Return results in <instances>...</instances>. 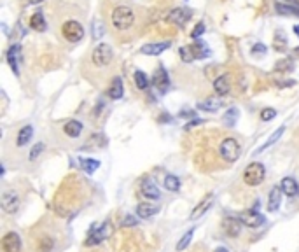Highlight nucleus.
Masks as SVG:
<instances>
[{
    "label": "nucleus",
    "instance_id": "nucleus-1",
    "mask_svg": "<svg viewBox=\"0 0 299 252\" xmlns=\"http://www.w3.org/2000/svg\"><path fill=\"white\" fill-rule=\"evenodd\" d=\"M135 23V13L128 5H117L112 11V25L117 30H128Z\"/></svg>",
    "mask_w": 299,
    "mask_h": 252
},
{
    "label": "nucleus",
    "instance_id": "nucleus-2",
    "mask_svg": "<svg viewBox=\"0 0 299 252\" xmlns=\"http://www.w3.org/2000/svg\"><path fill=\"white\" fill-rule=\"evenodd\" d=\"M179 53H180V58H182L186 63H191L192 60H196V58H207V56H210L208 46L203 41H199V39H196V42L191 44V46L180 47Z\"/></svg>",
    "mask_w": 299,
    "mask_h": 252
},
{
    "label": "nucleus",
    "instance_id": "nucleus-3",
    "mask_svg": "<svg viewBox=\"0 0 299 252\" xmlns=\"http://www.w3.org/2000/svg\"><path fill=\"white\" fill-rule=\"evenodd\" d=\"M266 177V168L262 163L256 161V163H250L243 172V182L250 188H256V186H261L264 182Z\"/></svg>",
    "mask_w": 299,
    "mask_h": 252
},
{
    "label": "nucleus",
    "instance_id": "nucleus-4",
    "mask_svg": "<svg viewBox=\"0 0 299 252\" xmlns=\"http://www.w3.org/2000/svg\"><path fill=\"white\" fill-rule=\"evenodd\" d=\"M112 60H114V51L105 42L98 44L91 53V62L95 63L96 67H107V65L112 63Z\"/></svg>",
    "mask_w": 299,
    "mask_h": 252
},
{
    "label": "nucleus",
    "instance_id": "nucleus-5",
    "mask_svg": "<svg viewBox=\"0 0 299 252\" xmlns=\"http://www.w3.org/2000/svg\"><path fill=\"white\" fill-rule=\"evenodd\" d=\"M219 152L228 163H235V161L240 158V144H238L236 139L228 137V139H224L220 142Z\"/></svg>",
    "mask_w": 299,
    "mask_h": 252
},
{
    "label": "nucleus",
    "instance_id": "nucleus-6",
    "mask_svg": "<svg viewBox=\"0 0 299 252\" xmlns=\"http://www.w3.org/2000/svg\"><path fill=\"white\" fill-rule=\"evenodd\" d=\"M62 34L68 42H81L84 37V28L79 21L70 20V21H66V23H63Z\"/></svg>",
    "mask_w": 299,
    "mask_h": 252
},
{
    "label": "nucleus",
    "instance_id": "nucleus-7",
    "mask_svg": "<svg viewBox=\"0 0 299 252\" xmlns=\"http://www.w3.org/2000/svg\"><path fill=\"white\" fill-rule=\"evenodd\" d=\"M112 235V228L108 223H104V224H96V226L91 228L89 231V236L86 240V245H96V244H102L105 238Z\"/></svg>",
    "mask_w": 299,
    "mask_h": 252
},
{
    "label": "nucleus",
    "instance_id": "nucleus-8",
    "mask_svg": "<svg viewBox=\"0 0 299 252\" xmlns=\"http://www.w3.org/2000/svg\"><path fill=\"white\" fill-rule=\"evenodd\" d=\"M0 205L4 209V212L7 214H14L20 207V196H18L16 191H5L0 198Z\"/></svg>",
    "mask_w": 299,
    "mask_h": 252
},
{
    "label": "nucleus",
    "instance_id": "nucleus-9",
    "mask_svg": "<svg viewBox=\"0 0 299 252\" xmlns=\"http://www.w3.org/2000/svg\"><path fill=\"white\" fill-rule=\"evenodd\" d=\"M238 219L241 221V224L243 226H249V228H259L264 224V215L257 214L256 210H249V212H241L240 215H238Z\"/></svg>",
    "mask_w": 299,
    "mask_h": 252
},
{
    "label": "nucleus",
    "instance_id": "nucleus-10",
    "mask_svg": "<svg viewBox=\"0 0 299 252\" xmlns=\"http://www.w3.org/2000/svg\"><path fill=\"white\" fill-rule=\"evenodd\" d=\"M2 251L4 252H21V238L18 233L9 231L2 238Z\"/></svg>",
    "mask_w": 299,
    "mask_h": 252
},
{
    "label": "nucleus",
    "instance_id": "nucleus-11",
    "mask_svg": "<svg viewBox=\"0 0 299 252\" xmlns=\"http://www.w3.org/2000/svg\"><path fill=\"white\" fill-rule=\"evenodd\" d=\"M189 18H191V11H189V9H182V7L173 9V11L168 14V21L177 26H184L187 21H189Z\"/></svg>",
    "mask_w": 299,
    "mask_h": 252
},
{
    "label": "nucleus",
    "instance_id": "nucleus-12",
    "mask_svg": "<svg viewBox=\"0 0 299 252\" xmlns=\"http://www.w3.org/2000/svg\"><path fill=\"white\" fill-rule=\"evenodd\" d=\"M170 46H171V42H150V44H146V46L140 47V53L147 56H158V55H161L163 51L168 49Z\"/></svg>",
    "mask_w": 299,
    "mask_h": 252
},
{
    "label": "nucleus",
    "instance_id": "nucleus-13",
    "mask_svg": "<svg viewBox=\"0 0 299 252\" xmlns=\"http://www.w3.org/2000/svg\"><path fill=\"white\" fill-rule=\"evenodd\" d=\"M140 191L147 200H159V198H161V191H159V188L156 186V182L149 181V179H146V181L142 182Z\"/></svg>",
    "mask_w": 299,
    "mask_h": 252
},
{
    "label": "nucleus",
    "instance_id": "nucleus-14",
    "mask_svg": "<svg viewBox=\"0 0 299 252\" xmlns=\"http://www.w3.org/2000/svg\"><path fill=\"white\" fill-rule=\"evenodd\" d=\"M282 193L283 191L280 186L271 188L270 198H268V210H270V212H277V210L280 209V205H282Z\"/></svg>",
    "mask_w": 299,
    "mask_h": 252
},
{
    "label": "nucleus",
    "instance_id": "nucleus-15",
    "mask_svg": "<svg viewBox=\"0 0 299 252\" xmlns=\"http://www.w3.org/2000/svg\"><path fill=\"white\" fill-rule=\"evenodd\" d=\"M154 86L159 89V93H166L168 91V86H170V79H168V74L163 67H159L154 74Z\"/></svg>",
    "mask_w": 299,
    "mask_h": 252
},
{
    "label": "nucleus",
    "instance_id": "nucleus-16",
    "mask_svg": "<svg viewBox=\"0 0 299 252\" xmlns=\"http://www.w3.org/2000/svg\"><path fill=\"white\" fill-rule=\"evenodd\" d=\"M212 203H214V194H207V196L201 200V202L198 203V205L194 207V210L191 212V219L192 221H196V219H199L201 215L207 212L210 207H212Z\"/></svg>",
    "mask_w": 299,
    "mask_h": 252
},
{
    "label": "nucleus",
    "instance_id": "nucleus-17",
    "mask_svg": "<svg viewBox=\"0 0 299 252\" xmlns=\"http://www.w3.org/2000/svg\"><path fill=\"white\" fill-rule=\"evenodd\" d=\"M214 89H215V93L219 97L228 95V93L231 91V79H229V76L217 77V79L214 81Z\"/></svg>",
    "mask_w": 299,
    "mask_h": 252
},
{
    "label": "nucleus",
    "instance_id": "nucleus-18",
    "mask_svg": "<svg viewBox=\"0 0 299 252\" xmlns=\"http://www.w3.org/2000/svg\"><path fill=\"white\" fill-rule=\"evenodd\" d=\"M280 188H282V191L287 194V196H298L299 194V184L296 182V179H292V177H283Z\"/></svg>",
    "mask_w": 299,
    "mask_h": 252
},
{
    "label": "nucleus",
    "instance_id": "nucleus-19",
    "mask_svg": "<svg viewBox=\"0 0 299 252\" xmlns=\"http://www.w3.org/2000/svg\"><path fill=\"white\" fill-rule=\"evenodd\" d=\"M241 230V221L238 217H229L224 221V231L229 236H238Z\"/></svg>",
    "mask_w": 299,
    "mask_h": 252
},
{
    "label": "nucleus",
    "instance_id": "nucleus-20",
    "mask_svg": "<svg viewBox=\"0 0 299 252\" xmlns=\"http://www.w3.org/2000/svg\"><path fill=\"white\" fill-rule=\"evenodd\" d=\"M275 9H277V13L282 14V16H299V5L277 2V4H275Z\"/></svg>",
    "mask_w": 299,
    "mask_h": 252
},
{
    "label": "nucleus",
    "instance_id": "nucleus-21",
    "mask_svg": "<svg viewBox=\"0 0 299 252\" xmlns=\"http://www.w3.org/2000/svg\"><path fill=\"white\" fill-rule=\"evenodd\" d=\"M283 131H285V128H283V126H280L278 130L273 131V133H271V137H270V139H268V142L262 144L261 147H257V151H256V154H261V152H264L266 149H270L271 146H275V144H277V142H278V140H280V137H282V135H283Z\"/></svg>",
    "mask_w": 299,
    "mask_h": 252
},
{
    "label": "nucleus",
    "instance_id": "nucleus-22",
    "mask_svg": "<svg viewBox=\"0 0 299 252\" xmlns=\"http://www.w3.org/2000/svg\"><path fill=\"white\" fill-rule=\"evenodd\" d=\"M63 131H65L68 137H72V139H75V137H79L81 131H83V123L81 121H75V119H72V121L65 123V126H63Z\"/></svg>",
    "mask_w": 299,
    "mask_h": 252
},
{
    "label": "nucleus",
    "instance_id": "nucleus-23",
    "mask_svg": "<svg viewBox=\"0 0 299 252\" xmlns=\"http://www.w3.org/2000/svg\"><path fill=\"white\" fill-rule=\"evenodd\" d=\"M18 60H20V46H11L9 47V51H7V62H9V65H11V68H13V72L14 74H20V70H18Z\"/></svg>",
    "mask_w": 299,
    "mask_h": 252
},
{
    "label": "nucleus",
    "instance_id": "nucleus-24",
    "mask_svg": "<svg viewBox=\"0 0 299 252\" xmlns=\"http://www.w3.org/2000/svg\"><path fill=\"white\" fill-rule=\"evenodd\" d=\"M32 137H33V128H32V126H30V125L23 126V128L20 130V133H18V139H16L18 147L26 146V144L32 140Z\"/></svg>",
    "mask_w": 299,
    "mask_h": 252
},
{
    "label": "nucleus",
    "instance_id": "nucleus-25",
    "mask_svg": "<svg viewBox=\"0 0 299 252\" xmlns=\"http://www.w3.org/2000/svg\"><path fill=\"white\" fill-rule=\"evenodd\" d=\"M158 212V209L152 205V203H138L137 207V215L140 219H149Z\"/></svg>",
    "mask_w": 299,
    "mask_h": 252
},
{
    "label": "nucleus",
    "instance_id": "nucleus-26",
    "mask_svg": "<svg viewBox=\"0 0 299 252\" xmlns=\"http://www.w3.org/2000/svg\"><path fill=\"white\" fill-rule=\"evenodd\" d=\"M123 81H121V77H114L112 81V86H110V89H108V97L112 98V100H119V98H123Z\"/></svg>",
    "mask_w": 299,
    "mask_h": 252
},
{
    "label": "nucleus",
    "instance_id": "nucleus-27",
    "mask_svg": "<svg viewBox=\"0 0 299 252\" xmlns=\"http://www.w3.org/2000/svg\"><path fill=\"white\" fill-rule=\"evenodd\" d=\"M220 107H222V102H220L219 98H208V100L199 102L198 104V109L207 110V112H215V110H219Z\"/></svg>",
    "mask_w": 299,
    "mask_h": 252
},
{
    "label": "nucleus",
    "instance_id": "nucleus-28",
    "mask_svg": "<svg viewBox=\"0 0 299 252\" xmlns=\"http://www.w3.org/2000/svg\"><path fill=\"white\" fill-rule=\"evenodd\" d=\"M30 26L37 32H44L46 30V18L42 13H35L32 18H30Z\"/></svg>",
    "mask_w": 299,
    "mask_h": 252
},
{
    "label": "nucleus",
    "instance_id": "nucleus-29",
    "mask_svg": "<svg viewBox=\"0 0 299 252\" xmlns=\"http://www.w3.org/2000/svg\"><path fill=\"white\" fill-rule=\"evenodd\" d=\"M81 168L91 175V173L96 172V168H100V161L91 160V158H81Z\"/></svg>",
    "mask_w": 299,
    "mask_h": 252
},
{
    "label": "nucleus",
    "instance_id": "nucleus-30",
    "mask_svg": "<svg viewBox=\"0 0 299 252\" xmlns=\"http://www.w3.org/2000/svg\"><path fill=\"white\" fill-rule=\"evenodd\" d=\"M238 114H240V110L235 109V107H231V109H228V112H224V118H222V121H224V125L228 126V128H231V126L236 125Z\"/></svg>",
    "mask_w": 299,
    "mask_h": 252
},
{
    "label": "nucleus",
    "instance_id": "nucleus-31",
    "mask_svg": "<svg viewBox=\"0 0 299 252\" xmlns=\"http://www.w3.org/2000/svg\"><path fill=\"white\" fill-rule=\"evenodd\" d=\"M165 188L168 189V191H171V193H175V191H179V189H180V181H179V177H175V175H166V177H165Z\"/></svg>",
    "mask_w": 299,
    "mask_h": 252
},
{
    "label": "nucleus",
    "instance_id": "nucleus-32",
    "mask_svg": "<svg viewBox=\"0 0 299 252\" xmlns=\"http://www.w3.org/2000/svg\"><path fill=\"white\" fill-rule=\"evenodd\" d=\"M294 60L292 58H283V60H280L278 63H277V65H275V68H277V70L278 72H291L292 68H294Z\"/></svg>",
    "mask_w": 299,
    "mask_h": 252
},
{
    "label": "nucleus",
    "instance_id": "nucleus-33",
    "mask_svg": "<svg viewBox=\"0 0 299 252\" xmlns=\"http://www.w3.org/2000/svg\"><path fill=\"white\" fill-rule=\"evenodd\" d=\"M285 47H287V37H285V34H283L282 30H280V32H277V34H275V49H277V51H285Z\"/></svg>",
    "mask_w": 299,
    "mask_h": 252
},
{
    "label": "nucleus",
    "instance_id": "nucleus-34",
    "mask_svg": "<svg viewBox=\"0 0 299 252\" xmlns=\"http://www.w3.org/2000/svg\"><path fill=\"white\" fill-rule=\"evenodd\" d=\"M192 235H194V230H189V231H187V233H186V235H184L182 238L179 240V244H177V247H175V249H177V252H182L184 249L187 247V245L191 244Z\"/></svg>",
    "mask_w": 299,
    "mask_h": 252
},
{
    "label": "nucleus",
    "instance_id": "nucleus-35",
    "mask_svg": "<svg viewBox=\"0 0 299 252\" xmlns=\"http://www.w3.org/2000/svg\"><path fill=\"white\" fill-rule=\"evenodd\" d=\"M135 84H137L138 89H147L149 86V81H147V76L144 74L142 70H137L135 72Z\"/></svg>",
    "mask_w": 299,
    "mask_h": 252
},
{
    "label": "nucleus",
    "instance_id": "nucleus-36",
    "mask_svg": "<svg viewBox=\"0 0 299 252\" xmlns=\"http://www.w3.org/2000/svg\"><path fill=\"white\" fill-rule=\"evenodd\" d=\"M104 34V23L102 21H93V41H100Z\"/></svg>",
    "mask_w": 299,
    "mask_h": 252
},
{
    "label": "nucleus",
    "instance_id": "nucleus-37",
    "mask_svg": "<svg viewBox=\"0 0 299 252\" xmlns=\"http://www.w3.org/2000/svg\"><path fill=\"white\" fill-rule=\"evenodd\" d=\"M277 118V110L273 107H266V109L261 110V119L262 121H271V119Z\"/></svg>",
    "mask_w": 299,
    "mask_h": 252
},
{
    "label": "nucleus",
    "instance_id": "nucleus-38",
    "mask_svg": "<svg viewBox=\"0 0 299 252\" xmlns=\"http://www.w3.org/2000/svg\"><path fill=\"white\" fill-rule=\"evenodd\" d=\"M42 151H44V144L42 142H39V144H35V146L32 147V151H30V160H37L39 156L42 154Z\"/></svg>",
    "mask_w": 299,
    "mask_h": 252
},
{
    "label": "nucleus",
    "instance_id": "nucleus-39",
    "mask_svg": "<svg viewBox=\"0 0 299 252\" xmlns=\"http://www.w3.org/2000/svg\"><path fill=\"white\" fill-rule=\"evenodd\" d=\"M266 46L264 44H261V42H257V44H254L252 46V51H250V53H252V56H261V55H266Z\"/></svg>",
    "mask_w": 299,
    "mask_h": 252
},
{
    "label": "nucleus",
    "instance_id": "nucleus-40",
    "mask_svg": "<svg viewBox=\"0 0 299 252\" xmlns=\"http://www.w3.org/2000/svg\"><path fill=\"white\" fill-rule=\"evenodd\" d=\"M203 32H205V23H198V25H196V28L192 30L191 37L196 41V39H199L201 35H203Z\"/></svg>",
    "mask_w": 299,
    "mask_h": 252
},
{
    "label": "nucleus",
    "instance_id": "nucleus-41",
    "mask_svg": "<svg viewBox=\"0 0 299 252\" xmlns=\"http://www.w3.org/2000/svg\"><path fill=\"white\" fill-rule=\"evenodd\" d=\"M137 224V219L131 217V215H126L125 219H123V226H135Z\"/></svg>",
    "mask_w": 299,
    "mask_h": 252
},
{
    "label": "nucleus",
    "instance_id": "nucleus-42",
    "mask_svg": "<svg viewBox=\"0 0 299 252\" xmlns=\"http://www.w3.org/2000/svg\"><path fill=\"white\" fill-rule=\"evenodd\" d=\"M196 114L192 112V110H184V112H180V118H194Z\"/></svg>",
    "mask_w": 299,
    "mask_h": 252
},
{
    "label": "nucleus",
    "instance_id": "nucleus-43",
    "mask_svg": "<svg viewBox=\"0 0 299 252\" xmlns=\"http://www.w3.org/2000/svg\"><path fill=\"white\" fill-rule=\"evenodd\" d=\"M201 119H194V121H191V123H187V128H191V126H194V125H201Z\"/></svg>",
    "mask_w": 299,
    "mask_h": 252
},
{
    "label": "nucleus",
    "instance_id": "nucleus-44",
    "mask_svg": "<svg viewBox=\"0 0 299 252\" xmlns=\"http://www.w3.org/2000/svg\"><path fill=\"white\" fill-rule=\"evenodd\" d=\"M215 252H229V251H228V249H226V247H217V249H215Z\"/></svg>",
    "mask_w": 299,
    "mask_h": 252
},
{
    "label": "nucleus",
    "instance_id": "nucleus-45",
    "mask_svg": "<svg viewBox=\"0 0 299 252\" xmlns=\"http://www.w3.org/2000/svg\"><path fill=\"white\" fill-rule=\"evenodd\" d=\"M294 34L299 37V25H296V26H294Z\"/></svg>",
    "mask_w": 299,
    "mask_h": 252
},
{
    "label": "nucleus",
    "instance_id": "nucleus-46",
    "mask_svg": "<svg viewBox=\"0 0 299 252\" xmlns=\"http://www.w3.org/2000/svg\"><path fill=\"white\" fill-rule=\"evenodd\" d=\"M42 0H30V4H41Z\"/></svg>",
    "mask_w": 299,
    "mask_h": 252
},
{
    "label": "nucleus",
    "instance_id": "nucleus-47",
    "mask_svg": "<svg viewBox=\"0 0 299 252\" xmlns=\"http://www.w3.org/2000/svg\"><path fill=\"white\" fill-rule=\"evenodd\" d=\"M294 55L299 56V47H296V49H294Z\"/></svg>",
    "mask_w": 299,
    "mask_h": 252
}]
</instances>
